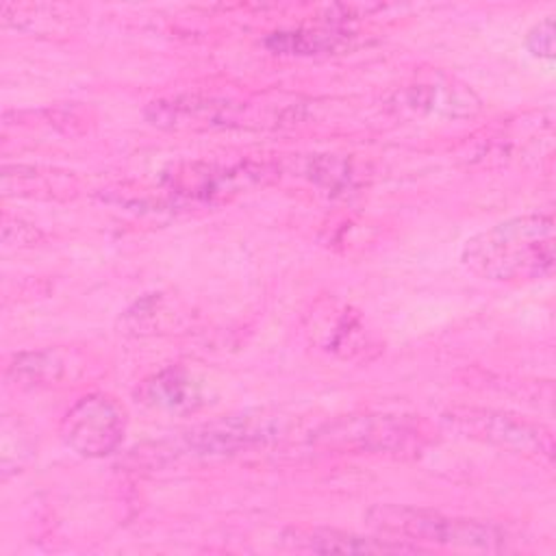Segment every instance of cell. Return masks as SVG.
<instances>
[{"label": "cell", "mask_w": 556, "mask_h": 556, "mask_svg": "<svg viewBox=\"0 0 556 556\" xmlns=\"http://www.w3.org/2000/svg\"><path fill=\"white\" fill-rule=\"evenodd\" d=\"M285 417L267 413H237L198 424L174 439V456H230L282 439Z\"/></svg>", "instance_id": "3"}, {"label": "cell", "mask_w": 556, "mask_h": 556, "mask_svg": "<svg viewBox=\"0 0 556 556\" xmlns=\"http://www.w3.org/2000/svg\"><path fill=\"white\" fill-rule=\"evenodd\" d=\"M141 404L163 413H193L204 404L202 384L182 367H165L137 387Z\"/></svg>", "instance_id": "8"}, {"label": "cell", "mask_w": 556, "mask_h": 556, "mask_svg": "<svg viewBox=\"0 0 556 556\" xmlns=\"http://www.w3.org/2000/svg\"><path fill=\"white\" fill-rule=\"evenodd\" d=\"M404 106L441 117H471L480 111V98L465 85L452 80L419 83L404 91Z\"/></svg>", "instance_id": "9"}, {"label": "cell", "mask_w": 556, "mask_h": 556, "mask_svg": "<svg viewBox=\"0 0 556 556\" xmlns=\"http://www.w3.org/2000/svg\"><path fill=\"white\" fill-rule=\"evenodd\" d=\"M367 523L382 536L419 547L437 545L465 552H504L508 541L506 532L495 523L402 504L371 506L367 510Z\"/></svg>", "instance_id": "2"}, {"label": "cell", "mask_w": 556, "mask_h": 556, "mask_svg": "<svg viewBox=\"0 0 556 556\" xmlns=\"http://www.w3.org/2000/svg\"><path fill=\"white\" fill-rule=\"evenodd\" d=\"M526 48L536 59H545V61L554 59V20L552 17L541 20L528 30Z\"/></svg>", "instance_id": "13"}, {"label": "cell", "mask_w": 556, "mask_h": 556, "mask_svg": "<svg viewBox=\"0 0 556 556\" xmlns=\"http://www.w3.org/2000/svg\"><path fill=\"white\" fill-rule=\"evenodd\" d=\"M59 432L63 443L78 456L102 458L122 445L126 410L106 393H89L67 408Z\"/></svg>", "instance_id": "6"}, {"label": "cell", "mask_w": 556, "mask_h": 556, "mask_svg": "<svg viewBox=\"0 0 556 556\" xmlns=\"http://www.w3.org/2000/svg\"><path fill=\"white\" fill-rule=\"evenodd\" d=\"M343 33L326 30H280L265 39V46L276 54H324L334 52L343 46Z\"/></svg>", "instance_id": "12"}, {"label": "cell", "mask_w": 556, "mask_h": 556, "mask_svg": "<svg viewBox=\"0 0 556 556\" xmlns=\"http://www.w3.org/2000/svg\"><path fill=\"white\" fill-rule=\"evenodd\" d=\"M148 117L159 126H217L228 117V102L204 98H172L152 102Z\"/></svg>", "instance_id": "10"}, {"label": "cell", "mask_w": 556, "mask_h": 556, "mask_svg": "<svg viewBox=\"0 0 556 556\" xmlns=\"http://www.w3.org/2000/svg\"><path fill=\"white\" fill-rule=\"evenodd\" d=\"M67 374V361L56 350L22 352L9 365V378L20 387H48L63 380Z\"/></svg>", "instance_id": "11"}, {"label": "cell", "mask_w": 556, "mask_h": 556, "mask_svg": "<svg viewBox=\"0 0 556 556\" xmlns=\"http://www.w3.org/2000/svg\"><path fill=\"white\" fill-rule=\"evenodd\" d=\"M443 421L450 430L500 450L532 456L543 463H552L554 458L552 432L517 415L491 408H452L443 415Z\"/></svg>", "instance_id": "4"}, {"label": "cell", "mask_w": 556, "mask_h": 556, "mask_svg": "<svg viewBox=\"0 0 556 556\" xmlns=\"http://www.w3.org/2000/svg\"><path fill=\"white\" fill-rule=\"evenodd\" d=\"M556 235L549 213L508 217L473 235L460 252V263L478 278L495 282H526L554 271Z\"/></svg>", "instance_id": "1"}, {"label": "cell", "mask_w": 556, "mask_h": 556, "mask_svg": "<svg viewBox=\"0 0 556 556\" xmlns=\"http://www.w3.org/2000/svg\"><path fill=\"white\" fill-rule=\"evenodd\" d=\"M280 545L306 554H415L426 552L419 545L395 541L389 536H365L339 528H287L280 534Z\"/></svg>", "instance_id": "7"}, {"label": "cell", "mask_w": 556, "mask_h": 556, "mask_svg": "<svg viewBox=\"0 0 556 556\" xmlns=\"http://www.w3.org/2000/svg\"><path fill=\"white\" fill-rule=\"evenodd\" d=\"M315 441L337 450L408 454L426 443V432L415 419L400 415H345L324 424Z\"/></svg>", "instance_id": "5"}]
</instances>
